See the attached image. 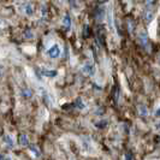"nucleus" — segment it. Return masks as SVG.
Instances as JSON below:
<instances>
[{"mask_svg":"<svg viewBox=\"0 0 160 160\" xmlns=\"http://www.w3.org/2000/svg\"><path fill=\"white\" fill-rule=\"evenodd\" d=\"M104 122H105V120H104ZM106 125H107V123H106V122H105V123H102V124H96V127H99V128H105Z\"/></svg>","mask_w":160,"mask_h":160,"instance_id":"nucleus-19","label":"nucleus"},{"mask_svg":"<svg viewBox=\"0 0 160 160\" xmlns=\"http://www.w3.org/2000/svg\"><path fill=\"white\" fill-rule=\"evenodd\" d=\"M118 98H119V88H118V86H116V87H113V100L116 104L118 101Z\"/></svg>","mask_w":160,"mask_h":160,"instance_id":"nucleus-10","label":"nucleus"},{"mask_svg":"<svg viewBox=\"0 0 160 160\" xmlns=\"http://www.w3.org/2000/svg\"><path fill=\"white\" fill-rule=\"evenodd\" d=\"M157 2V0H146V4L148 5V6H151V5H154Z\"/></svg>","mask_w":160,"mask_h":160,"instance_id":"nucleus-16","label":"nucleus"},{"mask_svg":"<svg viewBox=\"0 0 160 160\" xmlns=\"http://www.w3.org/2000/svg\"><path fill=\"white\" fill-rule=\"evenodd\" d=\"M140 110H141V111H142V114H143V116H147V110H146V107H144V106H140Z\"/></svg>","mask_w":160,"mask_h":160,"instance_id":"nucleus-17","label":"nucleus"},{"mask_svg":"<svg viewBox=\"0 0 160 160\" xmlns=\"http://www.w3.org/2000/svg\"><path fill=\"white\" fill-rule=\"evenodd\" d=\"M47 54L49 58H52V59H56L58 57L60 56V47L58 46V45H54L53 47L51 48V49H48Z\"/></svg>","mask_w":160,"mask_h":160,"instance_id":"nucleus-2","label":"nucleus"},{"mask_svg":"<svg viewBox=\"0 0 160 160\" xmlns=\"http://www.w3.org/2000/svg\"><path fill=\"white\" fill-rule=\"evenodd\" d=\"M158 128H159V129H160V124H158Z\"/></svg>","mask_w":160,"mask_h":160,"instance_id":"nucleus-23","label":"nucleus"},{"mask_svg":"<svg viewBox=\"0 0 160 160\" xmlns=\"http://www.w3.org/2000/svg\"><path fill=\"white\" fill-rule=\"evenodd\" d=\"M142 17H143V21L146 22V23H151V22H152V19H153V17H154V15H153V11H151L149 8L144 10Z\"/></svg>","mask_w":160,"mask_h":160,"instance_id":"nucleus-5","label":"nucleus"},{"mask_svg":"<svg viewBox=\"0 0 160 160\" xmlns=\"http://www.w3.org/2000/svg\"><path fill=\"white\" fill-rule=\"evenodd\" d=\"M25 13H27V15H32V5H27V8H25Z\"/></svg>","mask_w":160,"mask_h":160,"instance_id":"nucleus-13","label":"nucleus"},{"mask_svg":"<svg viewBox=\"0 0 160 160\" xmlns=\"http://www.w3.org/2000/svg\"><path fill=\"white\" fill-rule=\"evenodd\" d=\"M100 4H102V2H106V1H108V0H98Z\"/></svg>","mask_w":160,"mask_h":160,"instance_id":"nucleus-21","label":"nucleus"},{"mask_svg":"<svg viewBox=\"0 0 160 160\" xmlns=\"http://www.w3.org/2000/svg\"><path fill=\"white\" fill-rule=\"evenodd\" d=\"M96 39L100 42V45L102 46L105 43V27L104 25H99L96 29Z\"/></svg>","mask_w":160,"mask_h":160,"instance_id":"nucleus-1","label":"nucleus"},{"mask_svg":"<svg viewBox=\"0 0 160 160\" xmlns=\"http://www.w3.org/2000/svg\"><path fill=\"white\" fill-rule=\"evenodd\" d=\"M82 71L84 72V73H87V75H89V76H93V75H94V72H95L94 65L90 64V63H86L84 66L82 68Z\"/></svg>","mask_w":160,"mask_h":160,"instance_id":"nucleus-4","label":"nucleus"},{"mask_svg":"<svg viewBox=\"0 0 160 160\" xmlns=\"http://www.w3.org/2000/svg\"><path fill=\"white\" fill-rule=\"evenodd\" d=\"M63 24H64V28L66 29V32L70 30V27H71V18H70L69 15H65L64 19H63Z\"/></svg>","mask_w":160,"mask_h":160,"instance_id":"nucleus-6","label":"nucleus"},{"mask_svg":"<svg viewBox=\"0 0 160 160\" xmlns=\"http://www.w3.org/2000/svg\"><path fill=\"white\" fill-rule=\"evenodd\" d=\"M73 106H75V107H77V108H80V110H82V108H84V104L82 102V100H81V99H77V100L75 101V104H73Z\"/></svg>","mask_w":160,"mask_h":160,"instance_id":"nucleus-11","label":"nucleus"},{"mask_svg":"<svg viewBox=\"0 0 160 160\" xmlns=\"http://www.w3.org/2000/svg\"><path fill=\"white\" fill-rule=\"evenodd\" d=\"M125 160H132V154L130 152L125 154Z\"/></svg>","mask_w":160,"mask_h":160,"instance_id":"nucleus-18","label":"nucleus"},{"mask_svg":"<svg viewBox=\"0 0 160 160\" xmlns=\"http://www.w3.org/2000/svg\"><path fill=\"white\" fill-rule=\"evenodd\" d=\"M89 34H90V30H89V27H88V25H86V27H84V36H86V38H88Z\"/></svg>","mask_w":160,"mask_h":160,"instance_id":"nucleus-15","label":"nucleus"},{"mask_svg":"<svg viewBox=\"0 0 160 160\" xmlns=\"http://www.w3.org/2000/svg\"><path fill=\"white\" fill-rule=\"evenodd\" d=\"M155 116H157V117H160V108H158V111H157V113H155Z\"/></svg>","mask_w":160,"mask_h":160,"instance_id":"nucleus-20","label":"nucleus"},{"mask_svg":"<svg viewBox=\"0 0 160 160\" xmlns=\"http://www.w3.org/2000/svg\"><path fill=\"white\" fill-rule=\"evenodd\" d=\"M4 159H5V157H4ZM5 160H11V158H10V157H6V159Z\"/></svg>","mask_w":160,"mask_h":160,"instance_id":"nucleus-22","label":"nucleus"},{"mask_svg":"<svg viewBox=\"0 0 160 160\" xmlns=\"http://www.w3.org/2000/svg\"><path fill=\"white\" fill-rule=\"evenodd\" d=\"M5 140H6V141H5V142H6V144H8L10 148H12V147H13V143H12V138H11L10 136H6V137H5Z\"/></svg>","mask_w":160,"mask_h":160,"instance_id":"nucleus-12","label":"nucleus"},{"mask_svg":"<svg viewBox=\"0 0 160 160\" xmlns=\"http://www.w3.org/2000/svg\"><path fill=\"white\" fill-rule=\"evenodd\" d=\"M23 95L25 96V98H30V96H32V90H30V89L23 90Z\"/></svg>","mask_w":160,"mask_h":160,"instance_id":"nucleus-14","label":"nucleus"},{"mask_svg":"<svg viewBox=\"0 0 160 160\" xmlns=\"http://www.w3.org/2000/svg\"><path fill=\"white\" fill-rule=\"evenodd\" d=\"M28 147H29V149H30V151H32V152L34 153V154H35L36 157H40V155H41L40 149H39V148H38V147H36L35 144H29Z\"/></svg>","mask_w":160,"mask_h":160,"instance_id":"nucleus-9","label":"nucleus"},{"mask_svg":"<svg viewBox=\"0 0 160 160\" xmlns=\"http://www.w3.org/2000/svg\"><path fill=\"white\" fill-rule=\"evenodd\" d=\"M18 141L22 146H29V141H28V136L25 134H21L18 136Z\"/></svg>","mask_w":160,"mask_h":160,"instance_id":"nucleus-7","label":"nucleus"},{"mask_svg":"<svg viewBox=\"0 0 160 160\" xmlns=\"http://www.w3.org/2000/svg\"><path fill=\"white\" fill-rule=\"evenodd\" d=\"M58 72L56 70H42V75L47 76V77H56Z\"/></svg>","mask_w":160,"mask_h":160,"instance_id":"nucleus-8","label":"nucleus"},{"mask_svg":"<svg viewBox=\"0 0 160 160\" xmlns=\"http://www.w3.org/2000/svg\"><path fill=\"white\" fill-rule=\"evenodd\" d=\"M138 43L144 48H148L149 46V39H148V36H147V34L146 32H141L140 35H138Z\"/></svg>","mask_w":160,"mask_h":160,"instance_id":"nucleus-3","label":"nucleus"}]
</instances>
